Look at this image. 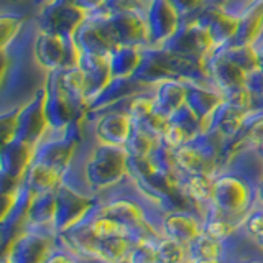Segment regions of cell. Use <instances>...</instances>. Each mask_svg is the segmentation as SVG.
Segmentation results:
<instances>
[{
  "instance_id": "obj_1",
  "label": "cell",
  "mask_w": 263,
  "mask_h": 263,
  "mask_svg": "<svg viewBox=\"0 0 263 263\" xmlns=\"http://www.w3.org/2000/svg\"><path fill=\"white\" fill-rule=\"evenodd\" d=\"M161 235H166L189 245L202 234V216L194 209L163 211L160 217Z\"/></svg>"
},
{
  "instance_id": "obj_2",
  "label": "cell",
  "mask_w": 263,
  "mask_h": 263,
  "mask_svg": "<svg viewBox=\"0 0 263 263\" xmlns=\"http://www.w3.org/2000/svg\"><path fill=\"white\" fill-rule=\"evenodd\" d=\"M202 232L219 240H230L240 232V227L211 205L202 216Z\"/></svg>"
},
{
  "instance_id": "obj_3",
  "label": "cell",
  "mask_w": 263,
  "mask_h": 263,
  "mask_svg": "<svg viewBox=\"0 0 263 263\" xmlns=\"http://www.w3.org/2000/svg\"><path fill=\"white\" fill-rule=\"evenodd\" d=\"M156 252H158V263H189L187 245L171 237L161 235L156 242Z\"/></svg>"
},
{
  "instance_id": "obj_4",
  "label": "cell",
  "mask_w": 263,
  "mask_h": 263,
  "mask_svg": "<svg viewBox=\"0 0 263 263\" xmlns=\"http://www.w3.org/2000/svg\"><path fill=\"white\" fill-rule=\"evenodd\" d=\"M127 261L130 263H158V252H156V242L140 240L134 242L128 252Z\"/></svg>"
},
{
  "instance_id": "obj_5",
  "label": "cell",
  "mask_w": 263,
  "mask_h": 263,
  "mask_svg": "<svg viewBox=\"0 0 263 263\" xmlns=\"http://www.w3.org/2000/svg\"><path fill=\"white\" fill-rule=\"evenodd\" d=\"M45 263H89V261L82 260L79 255L74 250H71L69 247L61 240V237L58 235V240L53 245L51 252L48 253Z\"/></svg>"
},
{
  "instance_id": "obj_6",
  "label": "cell",
  "mask_w": 263,
  "mask_h": 263,
  "mask_svg": "<svg viewBox=\"0 0 263 263\" xmlns=\"http://www.w3.org/2000/svg\"><path fill=\"white\" fill-rule=\"evenodd\" d=\"M243 240H245V238H243ZM240 243H238V245H240ZM237 249H238V247H237ZM237 249L234 250L232 255H230V258H229L227 263H263V250H260L258 247H255L253 252H237Z\"/></svg>"
},
{
  "instance_id": "obj_7",
  "label": "cell",
  "mask_w": 263,
  "mask_h": 263,
  "mask_svg": "<svg viewBox=\"0 0 263 263\" xmlns=\"http://www.w3.org/2000/svg\"><path fill=\"white\" fill-rule=\"evenodd\" d=\"M189 263H227V261H222V260H193Z\"/></svg>"
},
{
  "instance_id": "obj_8",
  "label": "cell",
  "mask_w": 263,
  "mask_h": 263,
  "mask_svg": "<svg viewBox=\"0 0 263 263\" xmlns=\"http://www.w3.org/2000/svg\"><path fill=\"white\" fill-rule=\"evenodd\" d=\"M120 263H130V261H127V260H123V261H120Z\"/></svg>"
}]
</instances>
